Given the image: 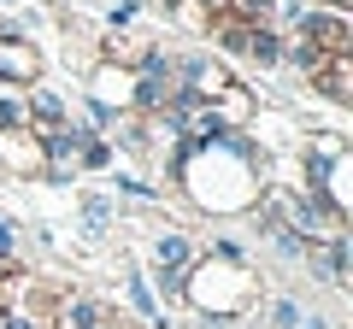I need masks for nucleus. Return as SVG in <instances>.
Listing matches in <instances>:
<instances>
[{"instance_id": "0eeeda50", "label": "nucleus", "mask_w": 353, "mask_h": 329, "mask_svg": "<svg viewBox=\"0 0 353 329\" xmlns=\"http://www.w3.org/2000/svg\"><path fill=\"white\" fill-rule=\"evenodd\" d=\"M171 71H176V89L194 94V100H212L224 83H236V76H230V65L212 59V53H171Z\"/></svg>"}, {"instance_id": "4468645a", "label": "nucleus", "mask_w": 353, "mask_h": 329, "mask_svg": "<svg viewBox=\"0 0 353 329\" xmlns=\"http://www.w3.org/2000/svg\"><path fill=\"white\" fill-rule=\"evenodd\" d=\"M77 217H83V235L88 241H101L106 229H112V217H118V200H112V194H83V200H77Z\"/></svg>"}, {"instance_id": "ddd939ff", "label": "nucleus", "mask_w": 353, "mask_h": 329, "mask_svg": "<svg viewBox=\"0 0 353 329\" xmlns=\"http://www.w3.org/2000/svg\"><path fill=\"white\" fill-rule=\"evenodd\" d=\"M124 312H130V317H141L148 329H165V300L148 288L141 265H124Z\"/></svg>"}, {"instance_id": "9b49d317", "label": "nucleus", "mask_w": 353, "mask_h": 329, "mask_svg": "<svg viewBox=\"0 0 353 329\" xmlns=\"http://www.w3.org/2000/svg\"><path fill=\"white\" fill-rule=\"evenodd\" d=\"M130 94H136V71H130V65H112V59L94 65V76H88V100H106L112 112H130Z\"/></svg>"}, {"instance_id": "f8f14e48", "label": "nucleus", "mask_w": 353, "mask_h": 329, "mask_svg": "<svg viewBox=\"0 0 353 329\" xmlns=\"http://www.w3.org/2000/svg\"><path fill=\"white\" fill-rule=\"evenodd\" d=\"M306 89H318L330 106H353V53H330V59L306 76Z\"/></svg>"}, {"instance_id": "b1692460", "label": "nucleus", "mask_w": 353, "mask_h": 329, "mask_svg": "<svg viewBox=\"0 0 353 329\" xmlns=\"http://www.w3.org/2000/svg\"><path fill=\"white\" fill-rule=\"evenodd\" d=\"M0 329H41V323H30V317H18V312H0Z\"/></svg>"}, {"instance_id": "412c9836", "label": "nucleus", "mask_w": 353, "mask_h": 329, "mask_svg": "<svg viewBox=\"0 0 353 329\" xmlns=\"http://www.w3.org/2000/svg\"><path fill=\"white\" fill-rule=\"evenodd\" d=\"M136 24H141V0H118L106 12V30H136Z\"/></svg>"}, {"instance_id": "dca6fc26", "label": "nucleus", "mask_w": 353, "mask_h": 329, "mask_svg": "<svg viewBox=\"0 0 353 329\" xmlns=\"http://www.w3.org/2000/svg\"><path fill=\"white\" fill-rule=\"evenodd\" d=\"M118 164V147L106 136H88L83 147H77V171H112Z\"/></svg>"}, {"instance_id": "f03ea898", "label": "nucleus", "mask_w": 353, "mask_h": 329, "mask_svg": "<svg viewBox=\"0 0 353 329\" xmlns=\"http://www.w3.org/2000/svg\"><path fill=\"white\" fill-rule=\"evenodd\" d=\"M253 294H259L253 265L201 253V259L189 265V277H183V288H176V300H189L194 317H241V312L253 306Z\"/></svg>"}, {"instance_id": "6e6552de", "label": "nucleus", "mask_w": 353, "mask_h": 329, "mask_svg": "<svg viewBox=\"0 0 353 329\" xmlns=\"http://www.w3.org/2000/svg\"><path fill=\"white\" fill-rule=\"evenodd\" d=\"M289 36H306L318 53H353V24H347V12H341V6H312V12H306Z\"/></svg>"}, {"instance_id": "cd10ccee", "label": "nucleus", "mask_w": 353, "mask_h": 329, "mask_svg": "<svg viewBox=\"0 0 353 329\" xmlns=\"http://www.w3.org/2000/svg\"><path fill=\"white\" fill-rule=\"evenodd\" d=\"M159 6H165V12H171V6H176V0H159Z\"/></svg>"}, {"instance_id": "20e7f679", "label": "nucleus", "mask_w": 353, "mask_h": 329, "mask_svg": "<svg viewBox=\"0 0 353 329\" xmlns=\"http://www.w3.org/2000/svg\"><path fill=\"white\" fill-rule=\"evenodd\" d=\"M253 212H265V217H277V224H289L294 235L306 241V247H318V241H330V235H341V229H347V217H341L336 206H324L318 194H306V189H289V182H265Z\"/></svg>"}, {"instance_id": "c85d7f7f", "label": "nucleus", "mask_w": 353, "mask_h": 329, "mask_svg": "<svg viewBox=\"0 0 353 329\" xmlns=\"http://www.w3.org/2000/svg\"><path fill=\"white\" fill-rule=\"evenodd\" d=\"M0 159H6V153H0Z\"/></svg>"}, {"instance_id": "a211bd4d", "label": "nucleus", "mask_w": 353, "mask_h": 329, "mask_svg": "<svg viewBox=\"0 0 353 329\" xmlns=\"http://www.w3.org/2000/svg\"><path fill=\"white\" fill-rule=\"evenodd\" d=\"M224 12L248 18V24H277V0H224Z\"/></svg>"}, {"instance_id": "9d476101", "label": "nucleus", "mask_w": 353, "mask_h": 329, "mask_svg": "<svg viewBox=\"0 0 353 329\" xmlns=\"http://www.w3.org/2000/svg\"><path fill=\"white\" fill-rule=\"evenodd\" d=\"M24 112H30V136H53V129L71 124V106H65V94L48 89V83H30V89H24Z\"/></svg>"}, {"instance_id": "6ab92c4d", "label": "nucleus", "mask_w": 353, "mask_h": 329, "mask_svg": "<svg viewBox=\"0 0 353 329\" xmlns=\"http://www.w3.org/2000/svg\"><path fill=\"white\" fill-rule=\"evenodd\" d=\"M206 253H212V259H241V265H253V259H248V241H241V235H230V229H218Z\"/></svg>"}, {"instance_id": "5701e85b", "label": "nucleus", "mask_w": 353, "mask_h": 329, "mask_svg": "<svg viewBox=\"0 0 353 329\" xmlns=\"http://www.w3.org/2000/svg\"><path fill=\"white\" fill-rule=\"evenodd\" d=\"M0 265H18V229H12V217H0Z\"/></svg>"}, {"instance_id": "f3484780", "label": "nucleus", "mask_w": 353, "mask_h": 329, "mask_svg": "<svg viewBox=\"0 0 353 329\" xmlns=\"http://www.w3.org/2000/svg\"><path fill=\"white\" fill-rule=\"evenodd\" d=\"M294 323H301V300H294V294H271L265 329H294Z\"/></svg>"}, {"instance_id": "4be33fe9", "label": "nucleus", "mask_w": 353, "mask_h": 329, "mask_svg": "<svg viewBox=\"0 0 353 329\" xmlns=\"http://www.w3.org/2000/svg\"><path fill=\"white\" fill-rule=\"evenodd\" d=\"M118 177V194H130V200H141V206H153V182H141V177H130V171H112Z\"/></svg>"}, {"instance_id": "bb28decb", "label": "nucleus", "mask_w": 353, "mask_h": 329, "mask_svg": "<svg viewBox=\"0 0 353 329\" xmlns=\"http://www.w3.org/2000/svg\"><path fill=\"white\" fill-rule=\"evenodd\" d=\"M0 6H24V0H0Z\"/></svg>"}, {"instance_id": "393cba45", "label": "nucleus", "mask_w": 353, "mask_h": 329, "mask_svg": "<svg viewBox=\"0 0 353 329\" xmlns=\"http://www.w3.org/2000/svg\"><path fill=\"white\" fill-rule=\"evenodd\" d=\"M201 6H206V12H224V0H201Z\"/></svg>"}, {"instance_id": "7ed1b4c3", "label": "nucleus", "mask_w": 353, "mask_h": 329, "mask_svg": "<svg viewBox=\"0 0 353 329\" xmlns=\"http://www.w3.org/2000/svg\"><path fill=\"white\" fill-rule=\"evenodd\" d=\"M301 171H306L301 189L318 194L324 206H336V212L347 217V206H353V182H347L353 153H347V141H341L336 129H306V141H301Z\"/></svg>"}, {"instance_id": "a878e982", "label": "nucleus", "mask_w": 353, "mask_h": 329, "mask_svg": "<svg viewBox=\"0 0 353 329\" xmlns=\"http://www.w3.org/2000/svg\"><path fill=\"white\" fill-rule=\"evenodd\" d=\"M318 6H341V12H347V6H353V0H318Z\"/></svg>"}, {"instance_id": "aec40b11", "label": "nucleus", "mask_w": 353, "mask_h": 329, "mask_svg": "<svg viewBox=\"0 0 353 329\" xmlns=\"http://www.w3.org/2000/svg\"><path fill=\"white\" fill-rule=\"evenodd\" d=\"M83 118H88V129H94V136H112V124H118L124 112H112L106 100H83Z\"/></svg>"}, {"instance_id": "2eb2a0df", "label": "nucleus", "mask_w": 353, "mask_h": 329, "mask_svg": "<svg viewBox=\"0 0 353 329\" xmlns=\"http://www.w3.org/2000/svg\"><path fill=\"white\" fill-rule=\"evenodd\" d=\"M30 112H24V89H0V136H24Z\"/></svg>"}, {"instance_id": "f257e3e1", "label": "nucleus", "mask_w": 353, "mask_h": 329, "mask_svg": "<svg viewBox=\"0 0 353 329\" xmlns=\"http://www.w3.org/2000/svg\"><path fill=\"white\" fill-rule=\"evenodd\" d=\"M165 177L206 217H248L265 189V147L253 129H224L206 141H176L165 153Z\"/></svg>"}, {"instance_id": "39448f33", "label": "nucleus", "mask_w": 353, "mask_h": 329, "mask_svg": "<svg viewBox=\"0 0 353 329\" xmlns=\"http://www.w3.org/2000/svg\"><path fill=\"white\" fill-rule=\"evenodd\" d=\"M194 259H201V247H194L189 229H159V235L148 241V265H141V277H148V288L159 294V300H176V288H183V277H189Z\"/></svg>"}, {"instance_id": "423d86ee", "label": "nucleus", "mask_w": 353, "mask_h": 329, "mask_svg": "<svg viewBox=\"0 0 353 329\" xmlns=\"http://www.w3.org/2000/svg\"><path fill=\"white\" fill-rule=\"evenodd\" d=\"M53 329H136V323L124 317V306L101 300V294H65Z\"/></svg>"}, {"instance_id": "1a4fd4ad", "label": "nucleus", "mask_w": 353, "mask_h": 329, "mask_svg": "<svg viewBox=\"0 0 353 329\" xmlns=\"http://www.w3.org/2000/svg\"><path fill=\"white\" fill-rule=\"evenodd\" d=\"M41 83V47L24 36H0V89H30Z\"/></svg>"}]
</instances>
